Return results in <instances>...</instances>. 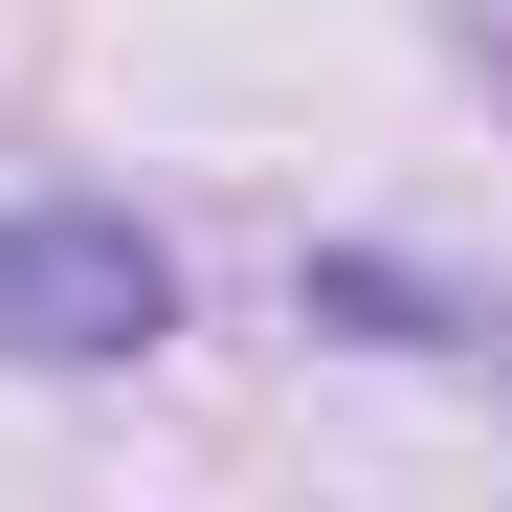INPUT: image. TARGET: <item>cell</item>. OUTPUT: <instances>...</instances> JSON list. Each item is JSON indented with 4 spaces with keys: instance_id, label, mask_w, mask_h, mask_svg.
<instances>
[{
    "instance_id": "1",
    "label": "cell",
    "mask_w": 512,
    "mask_h": 512,
    "mask_svg": "<svg viewBox=\"0 0 512 512\" xmlns=\"http://www.w3.org/2000/svg\"><path fill=\"white\" fill-rule=\"evenodd\" d=\"M156 334H179L156 223H112V201H0V357H23V379H134Z\"/></svg>"
}]
</instances>
